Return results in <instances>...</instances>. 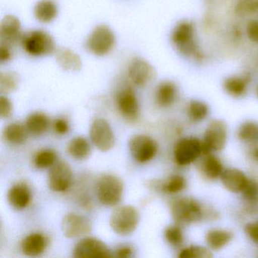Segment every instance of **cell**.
Returning <instances> with one entry per match:
<instances>
[{"instance_id":"obj_1","label":"cell","mask_w":258,"mask_h":258,"mask_svg":"<svg viewBox=\"0 0 258 258\" xmlns=\"http://www.w3.org/2000/svg\"><path fill=\"white\" fill-rule=\"evenodd\" d=\"M171 42L179 54L186 58H202L196 38L194 25L188 21H182L173 28Z\"/></svg>"},{"instance_id":"obj_14","label":"cell","mask_w":258,"mask_h":258,"mask_svg":"<svg viewBox=\"0 0 258 258\" xmlns=\"http://www.w3.org/2000/svg\"><path fill=\"white\" fill-rule=\"evenodd\" d=\"M73 173L67 163L61 162L54 164L48 175V184L54 191H64L72 185Z\"/></svg>"},{"instance_id":"obj_18","label":"cell","mask_w":258,"mask_h":258,"mask_svg":"<svg viewBox=\"0 0 258 258\" xmlns=\"http://www.w3.org/2000/svg\"><path fill=\"white\" fill-rule=\"evenodd\" d=\"M55 59L62 70L69 72H80L82 69V60L76 52L67 48L57 49Z\"/></svg>"},{"instance_id":"obj_40","label":"cell","mask_w":258,"mask_h":258,"mask_svg":"<svg viewBox=\"0 0 258 258\" xmlns=\"http://www.w3.org/2000/svg\"><path fill=\"white\" fill-rule=\"evenodd\" d=\"M245 232L252 241L258 244V221L248 223L245 226Z\"/></svg>"},{"instance_id":"obj_31","label":"cell","mask_w":258,"mask_h":258,"mask_svg":"<svg viewBox=\"0 0 258 258\" xmlns=\"http://www.w3.org/2000/svg\"><path fill=\"white\" fill-rule=\"evenodd\" d=\"M238 137L247 143L254 141L258 137V125L253 122H245L238 129Z\"/></svg>"},{"instance_id":"obj_11","label":"cell","mask_w":258,"mask_h":258,"mask_svg":"<svg viewBox=\"0 0 258 258\" xmlns=\"http://www.w3.org/2000/svg\"><path fill=\"white\" fill-rule=\"evenodd\" d=\"M127 75L132 84L137 87H143L155 79L156 71L144 58H135L130 63Z\"/></svg>"},{"instance_id":"obj_23","label":"cell","mask_w":258,"mask_h":258,"mask_svg":"<svg viewBox=\"0 0 258 258\" xmlns=\"http://www.w3.org/2000/svg\"><path fill=\"white\" fill-rule=\"evenodd\" d=\"M249 78L245 76H231L223 82L225 91L232 97H241L247 91Z\"/></svg>"},{"instance_id":"obj_19","label":"cell","mask_w":258,"mask_h":258,"mask_svg":"<svg viewBox=\"0 0 258 258\" xmlns=\"http://www.w3.org/2000/svg\"><path fill=\"white\" fill-rule=\"evenodd\" d=\"M34 13L39 22L50 23L58 16V7L53 0H40L34 7Z\"/></svg>"},{"instance_id":"obj_42","label":"cell","mask_w":258,"mask_h":258,"mask_svg":"<svg viewBox=\"0 0 258 258\" xmlns=\"http://www.w3.org/2000/svg\"><path fill=\"white\" fill-rule=\"evenodd\" d=\"M133 250L130 247H122L117 249L115 252V256L119 258L130 257L132 255Z\"/></svg>"},{"instance_id":"obj_21","label":"cell","mask_w":258,"mask_h":258,"mask_svg":"<svg viewBox=\"0 0 258 258\" xmlns=\"http://www.w3.org/2000/svg\"><path fill=\"white\" fill-rule=\"evenodd\" d=\"M9 203L16 209H24L29 205L31 195L29 188L25 185H14L8 191L7 195Z\"/></svg>"},{"instance_id":"obj_39","label":"cell","mask_w":258,"mask_h":258,"mask_svg":"<svg viewBox=\"0 0 258 258\" xmlns=\"http://www.w3.org/2000/svg\"><path fill=\"white\" fill-rule=\"evenodd\" d=\"M13 56L11 46L7 43H1L0 45V62L2 64L8 62Z\"/></svg>"},{"instance_id":"obj_43","label":"cell","mask_w":258,"mask_h":258,"mask_svg":"<svg viewBox=\"0 0 258 258\" xmlns=\"http://www.w3.org/2000/svg\"><path fill=\"white\" fill-rule=\"evenodd\" d=\"M252 156H253L255 161H258V147L253 149V152H252Z\"/></svg>"},{"instance_id":"obj_38","label":"cell","mask_w":258,"mask_h":258,"mask_svg":"<svg viewBox=\"0 0 258 258\" xmlns=\"http://www.w3.org/2000/svg\"><path fill=\"white\" fill-rule=\"evenodd\" d=\"M246 35L250 42L258 44V20H252L246 27Z\"/></svg>"},{"instance_id":"obj_44","label":"cell","mask_w":258,"mask_h":258,"mask_svg":"<svg viewBox=\"0 0 258 258\" xmlns=\"http://www.w3.org/2000/svg\"><path fill=\"white\" fill-rule=\"evenodd\" d=\"M256 93H257V96H258V87H257V88H256Z\"/></svg>"},{"instance_id":"obj_4","label":"cell","mask_w":258,"mask_h":258,"mask_svg":"<svg viewBox=\"0 0 258 258\" xmlns=\"http://www.w3.org/2000/svg\"><path fill=\"white\" fill-rule=\"evenodd\" d=\"M140 221L138 211L131 205L115 208L110 217V226L117 235H128L137 229Z\"/></svg>"},{"instance_id":"obj_22","label":"cell","mask_w":258,"mask_h":258,"mask_svg":"<svg viewBox=\"0 0 258 258\" xmlns=\"http://www.w3.org/2000/svg\"><path fill=\"white\" fill-rule=\"evenodd\" d=\"M177 96V87L171 81H164L158 86L155 94L157 104L160 107L170 106Z\"/></svg>"},{"instance_id":"obj_2","label":"cell","mask_w":258,"mask_h":258,"mask_svg":"<svg viewBox=\"0 0 258 258\" xmlns=\"http://www.w3.org/2000/svg\"><path fill=\"white\" fill-rule=\"evenodd\" d=\"M21 43L24 50L31 56H47L55 53L57 50L52 36L43 30L25 33L22 35Z\"/></svg>"},{"instance_id":"obj_12","label":"cell","mask_w":258,"mask_h":258,"mask_svg":"<svg viewBox=\"0 0 258 258\" xmlns=\"http://www.w3.org/2000/svg\"><path fill=\"white\" fill-rule=\"evenodd\" d=\"M74 256L78 258L111 257V251L106 244L96 238H85L75 246Z\"/></svg>"},{"instance_id":"obj_6","label":"cell","mask_w":258,"mask_h":258,"mask_svg":"<svg viewBox=\"0 0 258 258\" xmlns=\"http://www.w3.org/2000/svg\"><path fill=\"white\" fill-rule=\"evenodd\" d=\"M116 37L112 30L106 25H99L92 31L86 46L89 52L96 56L108 55L115 45Z\"/></svg>"},{"instance_id":"obj_25","label":"cell","mask_w":258,"mask_h":258,"mask_svg":"<svg viewBox=\"0 0 258 258\" xmlns=\"http://www.w3.org/2000/svg\"><path fill=\"white\" fill-rule=\"evenodd\" d=\"M232 238V233L224 229H211L206 235V241L208 247L214 250L223 248Z\"/></svg>"},{"instance_id":"obj_30","label":"cell","mask_w":258,"mask_h":258,"mask_svg":"<svg viewBox=\"0 0 258 258\" xmlns=\"http://www.w3.org/2000/svg\"><path fill=\"white\" fill-rule=\"evenodd\" d=\"M208 105L199 100H192L189 102L188 106V117L193 121H202L206 118L208 114Z\"/></svg>"},{"instance_id":"obj_20","label":"cell","mask_w":258,"mask_h":258,"mask_svg":"<svg viewBox=\"0 0 258 258\" xmlns=\"http://www.w3.org/2000/svg\"><path fill=\"white\" fill-rule=\"evenodd\" d=\"M46 238L40 233L28 235L22 243V250L27 256H36L41 254L46 247Z\"/></svg>"},{"instance_id":"obj_27","label":"cell","mask_w":258,"mask_h":258,"mask_svg":"<svg viewBox=\"0 0 258 258\" xmlns=\"http://www.w3.org/2000/svg\"><path fill=\"white\" fill-rule=\"evenodd\" d=\"M28 130L21 123H13L8 125L4 131L6 140L13 144H22L28 138Z\"/></svg>"},{"instance_id":"obj_24","label":"cell","mask_w":258,"mask_h":258,"mask_svg":"<svg viewBox=\"0 0 258 258\" xmlns=\"http://www.w3.org/2000/svg\"><path fill=\"white\" fill-rule=\"evenodd\" d=\"M49 126V118L43 113H34L27 119V130L30 134L34 136H40L44 134L47 131Z\"/></svg>"},{"instance_id":"obj_26","label":"cell","mask_w":258,"mask_h":258,"mask_svg":"<svg viewBox=\"0 0 258 258\" xmlns=\"http://www.w3.org/2000/svg\"><path fill=\"white\" fill-rule=\"evenodd\" d=\"M68 151L71 156L77 160H85L90 156V143L84 137H76L69 142Z\"/></svg>"},{"instance_id":"obj_29","label":"cell","mask_w":258,"mask_h":258,"mask_svg":"<svg viewBox=\"0 0 258 258\" xmlns=\"http://www.w3.org/2000/svg\"><path fill=\"white\" fill-rule=\"evenodd\" d=\"M20 84V78L14 72H1L0 74V93L8 95L17 90Z\"/></svg>"},{"instance_id":"obj_7","label":"cell","mask_w":258,"mask_h":258,"mask_svg":"<svg viewBox=\"0 0 258 258\" xmlns=\"http://www.w3.org/2000/svg\"><path fill=\"white\" fill-rule=\"evenodd\" d=\"M227 140V127L220 120H213L207 126L204 137L203 153L210 154L211 151H220L224 149Z\"/></svg>"},{"instance_id":"obj_41","label":"cell","mask_w":258,"mask_h":258,"mask_svg":"<svg viewBox=\"0 0 258 258\" xmlns=\"http://www.w3.org/2000/svg\"><path fill=\"white\" fill-rule=\"evenodd\" d=\"M54 128H55V132L57 134L64 135L69 132V125L66 120H63V119H58L54 123Z\"/></svg>"},{"instance_id":"obj_16","label":"cell","mask_w":258,"mask_h":258,"mask_svg":"<svg viewBox=\"0 0 258 258\" xmlns=\"http://www.w3.org/2000/svg\"><path fill=\"white\" fill-rule=\"evenodd\" d=\"M22 25L16 16L8 15L3 19L0 25L1 43L12 46L22 39Z\"/></svg>"},{"instance_id":"obj_37","label":"cell","mask_w":258,"mask_h":258,"mask_svg":"<svg viewBox=\"0 0 258 258\" xmlns=\"http://www.w3.org/2000/svg\"><path fill=\"white\" fill-rule=\"evenodd\" d=\"M13 104L7 96H0V116L2 118H8L13 114Z\"/></svg>"},{"instance_id":"obj_28","label":"cell","mask_w":258,"mask_h":258,"mask_svg":"<svg viewBox=\"0 0 258 258\" xmlns=\"http://www.w3.org/2000/svg\"><path fill=\"white\" fill-rule=\"evenodd\" d=\"M205 156L202 164V170L205 176L211 179L220 177L223 172V167L220 160L210 154L205 155Z\"/></svg>"},{"instance_id":"obj_36","label":"cell","mask_w":258,"mask_h":258,"mask_svg":"<svg viewBox=\"0 0 258 258\" xmlns=\"http://www.w3.org/2000/svg\"><path fill=\"white\" fill-rule=\"evenodd\" d=\"M243 198L249 204L258 203V185L253 181L248 180L247 185L241 191Z\"/></svg>"},{"instance_id":"obj_13","label":"cell","mask_w":258,"mask_h":258,"mask_svg":"<svg viewBox=\"0 0 258 258\" xmlns=\"http://www.w3.org/2000/svg\"><path fill=\"white\" fill-rule=\"evenodd\" d=\"M61 230L64 236L69 238L84 236L91 232V222L84 216L69 213L61 222Z\"/></svg>"},{"instance_id":"obj_9","label":"cell","mask_w":258,"mask_h":258,"mask_svg":"<svg viewBox=\"0 0 258 258\" xmlns=\"http://www.w3.org/2000/svg\"><path fill=\"white\" fill-rule=\"evenodd\" d=\"M203 153V143L194 137L183 138L176 143L175 161L179 165L185 166L194 162Z\"/></svg>"},{"instance_id":"obj_15","label":"cell","mask_w":258,"mask_h":258,"mask_svg":"<svg viewBox=\"0 0 258 258\" xmlns=\"http://www.w3.org/2000/svg\"><path fill=\"white\" fill-rule=\"evenodd\" d=\"M117 108L123 117L129 120H135L140 114L138 99L131 87L122 89L116 96Z\"/></svg>"},{"instance_id":"obj_35","label":"cell","mask_w":258,"mask_h":258,"mask_svg":"<svg viewBox=\"0 0 258 258\" xmlns=\"http://www.w3.org/2000/svg\"><path fill=\"white\" fill-rule=\"evenodd\" d=\"M166 240L173 246H178L183 241V234L182 229L178 225L170 226L164 231Z\"/></svg>"},{"instance_id":"obj_32","label":"cell","mask_w":258,"mask_h":258,"mask_svg":"<svg viewBox=\"0 0 258 258\" xmlns=\"http://www.w3.org/2000/svg\"><path fill=\"white\" fill-rule=\"evenodd\" d=\"M213 254L209 249L203 246H190L182 249L179 254L180 258H211Z\"/></svg>"},{"instance_id":"obj_5","label":"cell","mask_w":258,"mask_h":258,"mask_svg":"<svg viewBox=\"0 0 258 258\" xmlns=\"http://www.w3.org/2000/svg\"><path fill=\"white\" fill-rule=\"evenodd\" d=\"M123 184L120 178L114 175H103L96 185V193L99 202L103 205L114 207L120 202L123 196Z\"/></svg>"},{"instance_id":"obj_8","label":"cell","mask_w":258,"mask_h":258,"mask_svg":"<svg viewBox=\"0 0 258 258\" xmlns=\"http://www.w3.org/2000/svg\"><path fill=\"white\" fill-rule=\"evenodd\" d=\"M130 152L139 163H146L152 160L158 152V144L152 137L146 135H134L130 139Z\"/></svg>"},{"instance_id":"obj_10","label":"cell","mask_w":258,"mask_h":258,"mask_svg":"<svg viewBox=\"0 0 258 258\" xmlns=\"http://www.w3.org/2000/svg\"><path fill=\"white\" fill-rule=\"evenodd\" d=\"M90 137L93 144L102 152H107L114 147V133L109 123L105 119H96L92 123Z\"/></svg>"},{"instance_id":"obj_34","label":"cell","mask_w":258,"mask_h":258,"mask_svg":"<svg viewBox=\"0 0 258 258\" xmlns=\"http://www.w3.org/2000/svg\"><path fill=\"white\" fill-rule=\"evenodd\" d=\"M186 182L185 178L179 175L171 176L166 183L163 185V191L167 194H176L185 188Z\"/></svg>"},{"instance_id":"obj_33","label":"cell","mask_w":258,"mask_h":258,"mask_svg":"<svg viewBox=\"0 0 258 258\" xmlns=\"http://www.w3.org/2000/svg\"><path fill=\"white\" fill-rule=\"evenodd\" d=\"M57 159L56 153L52 150H43L39 152L34 158V164L38 168L52 167Z\"/></svg>"},{"instance_id":"obj_3","label":"cell","mask_w":258,"mask_h":258,"mask_svg":"<svg viewBox=\"0 0 258 258\" xmlns=\"http://www.w3.org/2000/svg\"><path fill=\"white\" fill-rule=\"evenodd\" d=\"M171 214L178 225H188L202 220L204 210L201 204L195 199L180 198L172 203Z\"/></svg>"},{"instance_id":"obj_17","label":"cell","mask_w":258,"mask_h":258,"mask_svg":"<svg viewBox=\"0 0 258 258\" xmlns=\"http://www.w3.org/2000/svg\"><path fill=\"white\" fill-rule=\"evenodd\" d=\"M220 179L223 185L234 193L241 192L249 180L241 170L235 168L223 170Z\"/></svg>"}]
</instances>
